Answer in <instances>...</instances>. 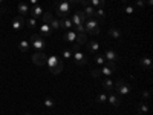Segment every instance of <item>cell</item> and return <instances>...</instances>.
<instances>
[{"label":"cell","mask_w":153,"mask_h":115,"mask_svg":"<svg viewBox=\"0 0 153 115\" xmlns=\"http://www.w3.org/2000/svg\"><path fill=\"white\" fill-rule=\"evenodd\" d=\"M106 58V61H118L120 60V54L117 52V51H113V49H106V52L103 55Z\"/></svg>","instance_id":"cell-9"},{"label":"cell","mask_w":153,"mask_h":115,"mask_svg":"<svg viewBox=\"0 0 153 115\" xmlns=\"http://www.w3.org/2000/svg\"><path fill=\"white\" fill-rule=\"evenodd\" d=\"M124 11H126V14H133V11H135V9H133V6H126Z\"/></svg>","instance_id":"cell-39"},{"label":"cell","mask_w":153,"mask_h":115,"mask_svg":"<svg viewBox=\"0 0 153 115\" xmlns=\"http://www.w3.org/2000/svg\"><path fill=\"white\" fill-rule=\"evenodd\" d=\"M57 6V14L58 17H68L71 14V3L68 2V0H60V2L55 5Z\"/></svg>","instance_id":"cell-3"},{"label":"cell","mask_w":153,"mask_h":115,"mask_svg":"<svg viewBox=\"0 0 153 115\" xmlns=\"http://www.w3.org/2000/svg\"><path fill=\"white\" fill-rule=\"evenodd\" d=\"M26 25V20L23 19V16H17V17H14V20H12V23H11V28L14 29V31H22V28Z\"/></svg>","instance_id":"cell-7"},{"label":"cell","mask_w":153,"mask_h":115,"mask_svg":"<svg viewBox=\"0 0 153 115\" xmlns=\"http://www.w3.org/2000/svg\"><path fill=\"white\" fill-rule=\"evenodd\" d=\"M75 37H76V32L75 31H72V29H68L65 34H63V38H65L66 42H75Z\"/></svg>","instance_id":"cell-15"},{"label":"cell","mask_w":153,"mask_h":115,"mask_svg":"<svg viewBox=\"0 0 153 115\" xmlns=\"http://www.w3.org/2000/svg\"><path fill=\"white\" fill-rule=\"evenodd\" d=\"M19 49L22 51V52H26V51L29 49V42H26V40H22V42L19 43Z\"/></svg>","instance_id":"cell-26"},{"label":"cell","mask_w":153,"mask_h":115,"mask_svg":"<svg viewBox=\"0 0 153 115\" xmlns=\"http://www.w3.org/2000/svg\"><path fill=\"white\" fill-rule=\"evenodd\" d=\"M61 55H63V58H72V49H63Z\"/></svg>","instance_id":"cell-34"},{"label":"cell","mask_w":153,"mask_h":115,"mask_svg":"<svg viewBox=\"0 0 153 115\" xmlns=\"http://www.w3.org/2000/svg\"><path fill=\"white\" fill-rule=\"evenodd\" d=\"M29 2H31L32 6H34V5H38V0H29Z\"/></svg>","instance_id":"cell-44"},{"label":"cell","mask_w":153,"mask_h":115,"mask_svg":"<svg viewBox=\"0 0 153 115\" xmlns=\"http://www.w3.org/2000/svg\"><path fill=\"white\" fill-rule=\"evenodd\" d=\"M54 17H52V14L51 12H43V16H42V20H43V23H51V20H52Z\"/></svg>","instance_id":"cell-32"},{"label":"cell","mask_w":153,"mask_h":115,"mask_svg":"<svg viewBox=\"0 0 153 115\" xmlns=\"http://www.w3.org/2000/svg\"><path fill=\"white\" fill-rule=\"evenodd\" d=\"M29 45L34 46V49H37V51H42V49L46 48V40L43 38V35H40V34H32L31 40H29Z\"/></svg>","instance_id":"cell-4"},{"label":"cell","mask_w":153,"mask_h":115,"mask_svg":"<svg viewBox=\"0 0 153 115\" xmlns=\"http://www.w3.org/2000/svg\"><path fill=\"white\" fill-rule=\"evenodd\" d=\"M98 48H100V45H98L97 42H89V43H87V49L91 51V52H97Z\"/></svg>","instance_id":"cell-27"},{"label":"cell","mask_w":153,"mask_h":115,"mask_svg":"<svg viewBox=\"0 0 153 115\" xmlns=\"http://www.w3.org/2000/svg\"><path fill=\"white\" fill-rule=\"evenodd\" d=\"M75 32H76V34L84 32V25H76V26H75ZM84 34H86V32H84Z\"/></svg>","instance_id":"cell-37"},{"label":"cell","mask_w":153,"mask_h":115,"mask_svg":"<svg viewBox=\"0 0 153 115\" xmlns=\"http://www.w3.org/2000/svg\"><path fill=\"white\" fill-rule=\"evenodd\" d=\"M89 3H91L92 8H103L106 0H89Z\"/></svg>","instance_id":"cell-23"},{"label":"cell","mask_w":153,"mask_h":115,"mask_svg":"<svg viewBox=\"0 0 153 115\" xmlns=\"http://www.w3.org/2000/svg\"><path fill=\"white\" fill-rule=\"evenodd\" d=\"M115 69H117V65H115L113 61H107L106 65H103V68H101V75H112L115 72Z\"/></svg>","instance_id":"cell-8"},{"label":"cell","mask_w":153,"mask_h":115,"mask_svg":"<svg viewBox=\"0 0 153 115\" xmlns=\"http://www.w3.org/2000/svg\"><path fill=\"white\" fill-rule=\"evenodd\" d=\"M26 26H28V28H31V29H34V28L37 26V19L31 17L29 20H26Z\"/></svg>","instance_id":"cell-33"},{"label":"cell","mask_w":153,"mask_h":115,"mask_svg":"<svg viewBox=\"0 0 153 115\" xmlns=\"http://www.w3.org/2000/svg\"><path fill=\"white\" fill-rule=\"evenodd\" d=\"M43 105H45V106H46L48 109H52V108L55 106V101H54L52 98H49V97H48V98H45V101H43Z\"/></svg>","instance_id":"cell-29"},{"label":"cell","mask_w":153,"mask_h":115,"mask_svg":"<svg viewBox=\"0 0 153 115\" xmlns=\"http://www.w3.org/2000/svg\"><path fill=\"white\" fill-rule=\"evenodd\" d=\"M136 6L138 8H144L146 6V2H144V0H136Z\"/></svg>","instance_id":"cell-40"},{"label":"cell","mask_w":153,"mask_h":115,"mask_svg":"<svg viewBox=\"0 0 153 115\" xmlns=\"http://www.w3.org/2000/svg\"><path fill=\"white\" fill-rule=\"evenodd\" d=\"M28 12H29V6L25 2H20L19 3V16H26Z\"/></svg>","instance_id":"cell-17"},{"label":"cell","mask_w":153,"mask_h":115,"mask_svg":"<svg viewBox=\"0 0 153 115\" xmlns=\"http://www.w3.org/2000/svg\"><path fill=\"white\" fill-rule=\"evenodd\" d=\"M71 20H72V23H74V26H76V25H83V22H81L80 16L76 14V12H75V14H74V16L71 17Z\"/></svg>","instance_id":"cell-31"},{"label":"cell","mask_w":153,"mask_h":115,"mask_svg":"<svg viewBox=\"0 0 153 115\" xmlns=\"http://www.w3.org/2000/svg\"><path fill=\"white\" fill-rule=\"evenodd\" d=\"M63 66H65V65H63V61L60 60V61H58V65H57V66H55V68H54L52 71H51V72H52L54 75H58V74H60V72L63 71Z\"/></svg>","instance_id":"cell-30"},{"label":"cell","mask_w":153,"mask_h":115,"mask_svg":"<svg viewBox=\"0 0 153 115\" xmlns=\"http://www.w3.org/2000/svg\"><path fill=\"white\" fill-rule=\"evenodd\" d=\"M95 63L97 65H106V58L103 55H97L95 57Z\"/></svg>","instance_id":"cell-35"},{"label":"cell","mask_w":153,"mask_h":115,"mask_svg":"<svg viewBox=\"0 0 153 115\" xmlns=\"http://www.w3.org/2000/svg\"><path fill=\"white\" fill-rule=\"evenodd\" d=\"M0 3H3V0H0Z\"/></svg>","instance_id":"cell-47"},{"label":"cell","mask_w":153,"mask_h":115,"mask_svg":"<svg viewBox=\"0 0 153 115\" xmlns=\"http://www.w3.org/2000/svg\"><path fill=\"white\" fill-rule=\"evenodd\" d=\"M29 12H31V16H32L34 19H40V17L43 16V8H42L40 5H34V6L29 9Z\"/></svg>","instance_id":"cell-10"},{"label":"cell","mask_w":153,"mask_h":115,"mask_svg":"<svg viewBox=\"0 0 153 115\" xmlns=\"http://www.w3.org/2000/svg\"><path fill=\"white\" fill-rule=\"evenodd\" d=\"M149 97H150V92H149V91H144V92H143V100H147Z\"/></svg>","instance_id":"cell-41"},{"label":"cell","mask_w":153,"mask_h":115,"mask_svg":"<svg viewBox=\"0 0 153 115\" xmlns=\"http://www.w3.org/2000/svg\"><path fill=\"white\" fill-rule=\"evenodd\" d=\"M0 12H3V9H0Z\"/></svg>","instance_id":"cell-48"},{"label":"cell","mask_w":153,"mask_h":115,"mask_svg":"<svg viewBox=\"0 0 153 115\" xmlns=\"http://www.w3.org/2000/svg\"><path fill=\"white\" fill-rule=\"evenodd\" d=\"M58 57L57 55H51V57H48V60H46V65H48V68H49V71H52L57 65H58Z\"/></svg>","instance_id":"cell-12"},{"label":"cell","mask_w":153,"mask_h":115,"mask_svg":"<svg viewBox=\"0 0 153 115\" xmlns=\"http://www.w3.org/2000/svg\"><path fill=\"white\" fill-rule=\"evenodd\" d=\"M46 60H48V57H46V54H43V52H35L34 55H32V63L35 66H45L46 65Z\"/></svg>","instance_id":"cell-6"},{"label":"cell","mask_w":153,"mask_h":115,"mask_svg":"<svg viewBox=\"0 0 153 115\" xmlns=\"http://www.w3.org/2000/svg\"><path fill=\"white\" fill-rule=\"evenodd\" d=\"M49 26H51V29H52V31H58L61 28L60 20L58 19H52V20H51V23H49Z\"/></svg>","instance_id":"cell-22"},{"label":"cell","mask_w":153,"mask_h":115,"mask_svg":"<svg viewBox=\"0 0 153 115\" xmlns=\"http://www.w3.org/2000/svg\"><path fill=\"white\" fill-rule=\"evenodd\" d=\"M68 2H69V3H80L81 0H68Z\"/></svg>","instance_id":"cell-43"},{"label":"cell","mask_w":153,"mask_h":115,"mask_svg":"<svg viewBox=\"0 0 153 115\" xmlns=\"http://www.w3.org/2000/svg\"><path fill=\"white\" fill-rule=\"evenodd\" d=\"M109 35H110L112 38H115V40H120V38L123 37V34H121V31H120L118 28H110V29H109Z\"/></svg>","instance_id":"cell-16"},{"label":"cell","mask_w":153,"mask_h":115,"mask_svg":"<svg viewBox=\"0 0 153 115\" xmlns=\"http://www.w3.org/2000/svg\"><path fill=\"white\" fill-rule=\"evenodd\" d=\"M107 101H109L113 108H118V106L121 105V98H120L117 94H109V95H107Z\"/></svg>","instance_id":"cell-11"},{"label":"cell","mask_w":153,"mask_h":115,"mask_svg":"<svg viewBox=\"0 0 153 115\" xmlns=\"http://www.w3.org/2000/svg\"><path fill=\"white\" fill-rule=\"evenodd\" d=\"M95 17H97V19H100V20H103V19L106 17L104 9H103V8H95Z\"/></svg>","instance_id":"cell-28"},{"label":"cell","mask_w":153,"mask_h":115,"mask_svg":"<svg viewBox=\"0 0 153 115\" xmlns=\"http://www.w3.org/2000/svg\"><path fill=\"white\" fill-rule=\"evenodd\" d=\"M84 32L86 34H94V35H98L100 34V25L97 22V19H87L84 22Z\"/></svg>","instance_id":"cell-2"},{"label":"cell","mask_w":153,"mask_h":115,"mask_svg":"<svg viewBox=\"0 0 153 115\" xmlns=\"http://www.w3.org/2000/svg\"><path fill=\"white\" fill-rule=\"evenodd\" d=\"M83 6H89V5H91V3H89V0H81V2H80Z\"/></svg>","instance_id":"cell-42"},{"label":"cell","mask_w":153,"mask_h":115,"mask_svg":"<svg viewBox=\"0 0 153 115\" xmlns=\"http://www.w3.org/2000/svg\"><path fill=\"white\" fill-rule=\"evenodd\" d=\"M60 25H61V28H65V29H72V26H74V23L69 17H65L63 20H60Z\"/></svg>","instance_id":"cell-18"},{"label":"cell","mask_w":153,"mask_h":115,"mask_svg":"<svg viewBox=\"0 0 153 115\" xmlns=\"http://www.w3.org/2000/svg\"><path fill=\"white\" fill-rule=\"evenodd\" d=\"M72 58L75 60V65H76V66H84V65H87V57H86V54L81 52L80 49H78V51H72Z\"/></svg>","instance_id":"cell-5"},{"label":"cell","mask_w":153,"mask_h":115,"mask_svg":"<svg viewBox=\"0 0 153 115\" xmlns=\"http://www.w3.org/2000/svg\"><path fill=\"white\" fill-rule=\"evenodd\" d=\"M113 87L117 89L118 95H129V94L132 92V87H130V84L127 83L124 78H118L117 81L113 83Z\"/></svg>","instance_id":"cell-1"},{"label":"cell","mask_w":153,"mask_h":115,"mask_svg":"<svg viewBox=\"0 0 153 115\" xmlns=\"http://www.w3.org/2000/svg\"><path fill=\"white\" fill-rule=\"evenodd\" d=\"M75 45H78V46H83V45H86L87 43V37H86V34L84 32H81V34H76V37H75V42H74Z\"/></svg>","instance_id":"cell-14"},{"label":"cell","mask_w":153,"mask_h":115,"mask_svg":"<svg viewBox=\"0 0 153 115\" xmlns=\"http://www.w3.org/2000/svg\"><path fill=\"white\" fill-rule=\"evenodd\" d=\"M136 112H138L139 115H143V114H147V112H149V106H147V103H141V105L138 106Z\"/></svg>","instance_id":"cell-24"},{"label":"cell","mask_w":153,"mask_h":115,"mask_svg":"<svg viewBox=\"0 0 153 115\" xmlns=\"http://www.w3.org/2000/svg\"><path fill=\"white\" fill-rule=\"evenodd\" d=\"M76 14L80 16V19H81V22H83V23H84V22L87 20V16L84 14V11H76Z\"/></svg>","instance_id":"cell-38"},{"label":"cell","mask_w":153,"mask_h":115,"mask_svg":"<svg viewBox=\"0 0 153 115\" xmlns=\"http://www.w3.org/2000/svg\"><path fill=\"white\" fill-rule=\"evenodd\" d=\"M52 34H54V31L51 29L49 23H43L42 26H40V35H46V37H49V35H52Z\"/></svg>","instance_id":"cell-13"},{"label":"cell","mask_w":153,"mask_h":115,"mask_svg":"<svg viewBox=\"0 0 153 115\" xmlns=\"http://www.w3.org/2000/svg\"><path fill=\"white\" fill-rule=\"evenodd\" d=\"M25 115H32V114H25Z\"/></svg>","instance_id":"cell-46"},{"label":"cell","mask_w":153,"mask_h":115,"mask_svg":"<svg viewBox=\"0 0 153 115\" xmlns=\"http://www.w3.org/2000/svg\"><path fill=\"white\" fill-rule=\"evenodd\" d=\"M97 101H98L100 105H104V103H107V94H106V92H101V94H98Z\"/></svg>","instance_id":"cell-25"},{"label":"cell","mask_w":153,"mask_h":115,"mask_svg":"<svg viewBox=\"0 0 153 115\" xmlns=\"http://www.w3.org/2000/svg\"><path fill=\"white\" fill-rule=\"evenodd\" d=\"M139 65H141L144 69H152V60L149 57H143L139 60Z\"/></svg>","instance_id":"cell-19"},{"label":"cell","mask_w":153,"mask_h":115,"mask_svg":"<svg viewBox=\"0 0 153 115\" xmlns=\"http://www.w3.org/2000/svg\"><path fill=\"white\" fill-rule=\"evenodd\" d=\"M120 2H123V3H127V2H129V0H120Z\"/></svg>","instance_id":"cell-45"},{"label":"cell","mask_w":153,"mask_h":115,"mask_svg":"<svg viewBox=\"0 0 153 115\" xmlns=\"http://www.w3.org/2000/svg\"><path fill=\"white\" fill-rule=\"evenodd\" d=\"M101 83H103V87L106 89V91H109V92H110L112 89H113V81H112V80L109 78V77H107L106 80H103V81H101Z\"/></svg>","instance_id":"cell-21"},{"label":"cell","mask_w":153,"mask_h":115,"mask_svg":"<svg viewBox=\"0 0 153 115\" xmlns=\"http://www.w3.org/2000/svg\"><path fill=\"white\" fill-rule=\"evenodd\" d=\"M91 75L94 77V78H100V77H101V69H92Z\"/></svg>","instance_id":"cell-36"},{"label":"cell","mask_w":153,"mask_h":115,"mask_svg":"<svg viewBox=\"0 0 153 115\" xmlns=\"http://www.w3.org/2000/svg\"><path fill=\"white\" fill-rule=\"evenodd\" d=\"M84 14L87 16V19H94L95 17V8H92L91 5L84 6Z\"/></svg>","instance_id":"cell-20"}]
</instances>
